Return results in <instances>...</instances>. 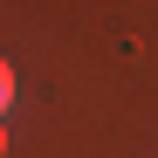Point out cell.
<instances>
[{"label":"cell","instance_id":"cell-2","mask_svg":"<svg viewBox=\"0 0 158 158\" xmlns=\"http://www.w3.org/2000/svg\"><path fill=\"white\" fill-rule=\"evenodd\" d=\"M0 151H7V124H0Z\"/></svg>","mask_w":158,"mask_h":158},{"label":"cell","instance_id":"cell-1","mask_svg":"<svg viewBox=\"0 0 158 158\" xmlns=\"http://www.w3.org/2000/svg\"><path fill=\"white\" fill-rule=\"evenodd\" d=\"M7 110H14V62L0 55V124H7Z\"/></svg>","mask_w":158,"mask_h":158}]
</instances>
